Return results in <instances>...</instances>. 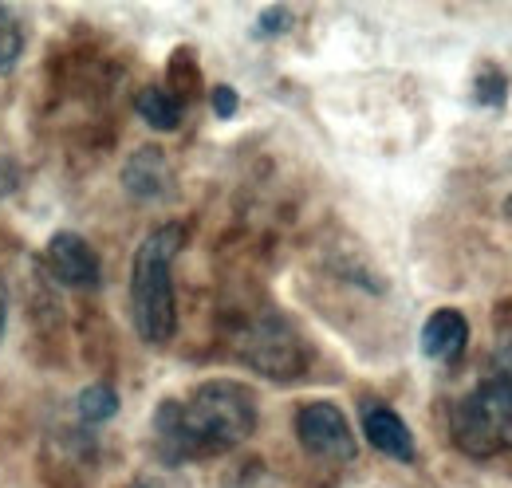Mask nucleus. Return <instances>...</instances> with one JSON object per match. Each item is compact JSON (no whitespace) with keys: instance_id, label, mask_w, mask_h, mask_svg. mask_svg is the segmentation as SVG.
<instances>
[{"instance_id":"1","label":"nucleus","mask_w":512,"mask_h":488,"mask_svg":"<svg viewBox=\"0 0 512 488\" xmlns=\"http://www.w3.org/2000/svg\"><path fill=\"white\" fill-rule=\"evenodd\" d=\"M256 429V398L241 382H205L190 398L162 402L154 414L158 453L166 461L217 457L249 441Z\"/></svg>"},{"instance_id":"2","label":"nucleus","mask_w":512,"mask_h":488,"mask_svg":"<svg viewBox=\"0 0 512 488\" xmlns=\"http://www.w3.org/2000/svg\"><path fill=\"white\" fill-rule=\"evenodd\" d=\"M186 241L182 225H162L142 237L130 268V315L134 331L162 347L178 331V300H174V256Z\"/></svg>"},{"instance_id":"3","label":"nucleus","mask_w":512,"mask_h":488,"mask_svg":"<svg viewBox=\"0 0 512 488\" xmlns=\"http://www.w3.org/2000/svg\"><path fill=\"white\" fill-rule=\"evenodd\" d=\"M449 433L469 457H493L512 449V343L493 351L481 382L453 406Z\"/></svg>"},{"instance_id":"4","label":"nucleus","mask_w":512,"mask_h":488,"mask_svg":"<svg viewBox=\"0 0 512 488\" xmlns=\"http://www.w3.org/2000/svg\"><path fill=\"white\" fill-rule=\"evenodd\" d=\"M241 359L268 378L288 382L304 370V343L280 315H264L249 327V335L241 343Z\"/></svg>"},{"instance_id":"5","label":"nucleus","mask_w":512,"mask_h":488,"mask_svg":"<svg viewBox=\"0 0 512 488\" xmlns=\"http://www.w3.org/2000/svg\"><path fill=\"white\" fill-rule=\"evenodd\" d=\"M296 437L308 453H316L323 461H351L359 453V441L347 426L343 410L331 402H308L296 414Z\"/></svg>"},{"instance_id":"6","label":"nucleus","mask_w":512,"mask_h":488,"mask_svg":"<svg viewBox=\"0 0 512 488\" xmlns=\"http://www.w3.org/2000/svg\"><path fill=\"white\" fill-rule=\"evenodd\" d=\"M48 268L64 288H79V292H95L103 280L95 248L75 233H56L48 241Z\"/></svg>"},{"instance_id":"7","label":"nucleus","mask_w":512,"mask_h":488,"mask_svg":"<svg viewBox=\"0 0 512 488\" xmlns=\"http://www.w3.org/2000/svg\"><path fill=\"white\" fill-rule=\"evenodd\" d=\"M123 185L134 201H166L174 193V170L158 146H142L123 166Z\"/></svg>"},{"instance_id":"8","label":"nucleus","mask_w":512,"mask_h":488,"mask_svg":"<svg viewBox=\"0 0 512 488\" xmlns=\"http://www.w3.org/2000/svg\"><path fill=\"white\" fill-rule=\"evenodd\" d=\"M363 433H367V441L390 457V461H402V465H410L414 457H418V449H414V433L410 426L390 410L383 402H371V406H363Z\"/></svg>"},{"instance_id":"9","label":"nucleus","mask_w":512,"mask_h":488,"mask_svg":"<svg viewBox=\"0 0 512 488\" xmlns=\"http://www.w3.org/2000/svg\"><path fill=\"white\" fill-rule=\"evenodd\" d=\"M418 343H422V355H426V359H434V363H453V359H461V351H465V343H469V323H465L461 311L438 307V311L422 323Z\"/></svg>"},{"instance_id":"10","label":"nucleus","mask_w":512,"mask_h":488,"mask_svg":"<svg viewBox=\"0 0 512 488\" xmlns=\"http://www.w3.org/2000/svg\"><path fill=\"white\" fill-rule=\"evenodd\" d=\"M134 107L146 119V126H154V130H178V122H182V103L170 91H162V87L138 91V103Z\"/></svg>"},{"instance_id":"11","label":"nucleus","mask_w":512,"mask_h":488,"mask_svg":"<svg viewBox=\"0 0 512 488\" xmlns=\"http://www.w3.org/2000/svg\"><path fill=\"white\" fill-rule=\"evenodd\" d=\"M75 414H79V422H87V426H103V422H111L115 414H119V394L111 390V386H87L79 398H75Z\"/></svg>"},{"instance_id":"12","label":"nucleus","mask_w":512,"mask_h":488,"mask_svg":"<svg viewBox=\"0 0 512 488\" xmlns=\"http://www.w3.org/2000/svg\"><path fill=\"white\" fill-rule=\"evenodd\" d=\"M24 52V32H20V20L12 8L0 4V71H8L12 63L20 60Z\"/></svg>"},{"instance_id":"13","label":"nucleus","mask_w":512,"mask_h":488,"mask_svg":"<svg viewBox=\"0 0 512 488\" xmlns=\"http://www.w3.org/2000/svg\"><path fill=\"white\" fill-rule=\"evenodd\" d=\"M473 95H477V103H481V107H505V95H509V79H505L497 67H485V71L477 75V87H473Z\"/></svg>"},{"instance_id":"14","label":"nucleus","mask_w":512,"mask_h":488,"mask_svg":"<svg viewBox=\"0 0 512 488\" xmlns=\"http://www.w3.org/2000/svg\"><path fill=\"white\" fill-rule=\"evenodd\" d=\"M288 28H292V12L288 8H268L256 20V36H284Z\"/></svg>"},{"instance_id":"15","label":"nucleus","mask_w":512,"mask_h":488,"mask_svg":"<svg viewBox=\"0 0 512 488\" xmlns=\"http://www.w3.org/2000/svg\"><path fill=\"white\" fill-rule=\"evenodd\" d=\"M213 111H217V119H233L237 115V91L233 87H213Z\"/></svg>"},{"instance_id":"16","label":"nucleus","mask_w":512,"mask_h":488,"mask_svg":"<svg viewBox=\"0 0 512 488\" xmlns=\"http://www.w3.org/2000/svg\"><path fill=\"white\" fill-rule=\"evenodd\" d=\"M4 327H8V288L0 280V339H4Z\"/></svg>"},{"instance_id":"17","label":"nucleus","mask_w":512,"mask_h":488,"mask_svg":"<svg viewBox=\"0 0 512 488\" xmlns=\"http://www.w3.org/2000/svg\"><path fill=\"white\" fill-rule=\"evenodd\" d=\"M505 217H509V221H512V193H509V197H505Z\"/></svg>"}]
</instances>
